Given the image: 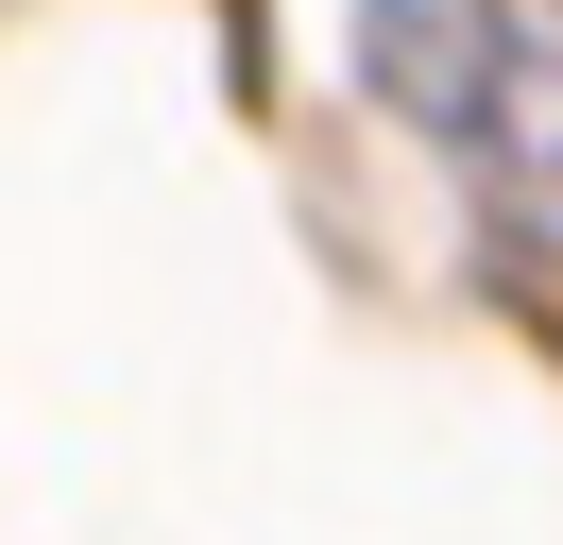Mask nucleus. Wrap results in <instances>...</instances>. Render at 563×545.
<instances>
[{"mask_svg":"<svg viewBox=\"0 0 563 545\" xmlns=\"http://www.w3.org/2000/svg\"><path fill=\"white\" fill-rule=\"evenodd\" d=\"M495 68H512V0H358V86L393 120L461 136L495 102Z\"/></svg>","mask_w":563,"mask_h":545,"instance_id":"nucleus-1","label":"nucleus"},{"mask_svg":"<svg viewBox=\"0 0 563 545\" xmlns=\"http://www.w3.org/2000/svg\"><path fill=\"white\" fill-rule=\"evenodd\" d=\"M461 154H478V204H495V238H512L529 272H563V68H495V102L461 120Z\"/></svg>","mask_w":563,"mask_h":545,"instance_id":"nucleus-2","label":"nucleus"}]
</instances>
